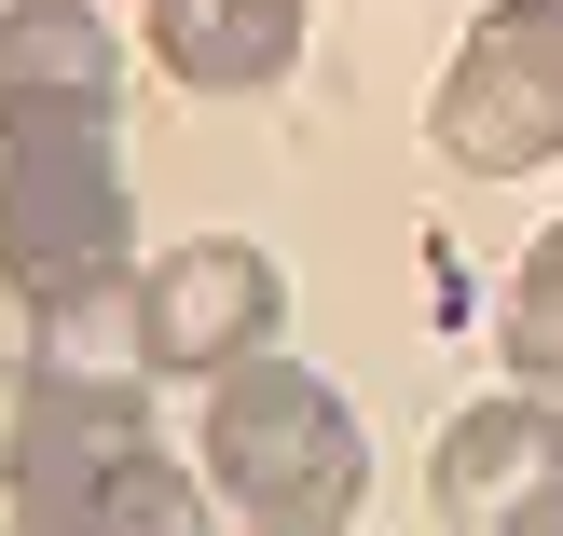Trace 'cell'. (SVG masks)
<instances>
[{"label": "cell", "instance_id": "obj_1", "mask_svg": "<svg viewBox=\"0 0 563 536\" xmlns=\"http://www.w3.org/2000/svg\"><path fill=\"white\" fill-rule=\"evenodd\" d=\"M124 42L82 0H0V289L55 358L124 344Z\"/></svg>", "mask_w": 563, "mask_h": 536}, {"label": "cell", "instance_id": "obj_2", "mask_svg": "<svg viewBox=\"0 0 563 536\" xmlns=\"http://www.w3.org/2000/svg\"><path fill=\"white\" fill-rule=\"evenodd\" d=\"M0 510L27 536H179L207 523V468L165 455L152 400L97 358H27V400H14V468H0Z\"/></svg>", "mask_w": 563, "mask_h": 536}, {"label": "cell", "instance_id": "obj_3", "mask_svg": "<svg viewBox=\"0 0 563 536\" xmlns=\"http://www.w3.org/2000/svg\"><path fill=\"white\" fill-rule=\"evenodd\" d=\"M207 495L234 523L262 536H344L372 510V427H357V400L330 372H302V358H234V372H207Z\"/></svg>", "mask_w": 563, "mask_h": 536}, {"label": "cell", "instance_id": "obj_4", "mask_svg": "<svg viewBox=\"0 0 563 536\" xmlns=\"http://www.w3.org/2000/svg\"><path fill=\"white\" fill-rule=\"evenodd\" d=\"M440 165L467 179H522V165H563V0H495L482 28L454 42L427 97Z\"/></svg>", "mask_w": 563, "mask_h": 536}, {"label": "cell", "instance_id": "obj_5", "mask_svg": "<svg viewBox=\"0 0 563 536\" xmlns=\"http://www.w3.org/2000/svg\"><path fill=\"white\" fill-rule=\"evenodd\" d=\"M275 317H289V275H275L247 234H192V248H165V262L124 289V358L207 385V372H234V358H262Z\"/></svg>", "mask_w": 563, "mask_h": 536}, {"label": "cell", "instance_id": "obj_6", "mask_svg": "<svg viewBox=\"0 0 563 536\" xmlns=\"http://www.w3.org/2000/svg\"><path fill=\"white\" fill-rule=\"evenodd\" d=\"M427 495L454 536H563V400H537V385L467 400L427 455Z\"/></svg>", "mask_w": 563, "mask_h": 536}, {"label": "cell", "instance_id": "obj_7", "mask_svg": "<svg viewBox=\"0 0 563 536\" xmlns=\"http://www.w3.org/2000/svg\"><path fill=\"white\" fill-rule=\"evenodd\" d=\"M137 42H152V69L192 83V97H262V83L302 69L317 0H152V14H137Z\"/></svg>", "mask_w": 563, "mask_h": 536}, {"label": "cell", "instance_id": "obj_8", "mask_svg": "<svg viewBox=\"0 0 563 536\" xmlns=\"http://www.w3.org/2000/svg\"><path fill=\"white\" fill-rule=\"evenodd\" d=\"M495 344H509V372L537 385V400H563V220L537 248L509 262V303H495Z\"/></svg>", "mask_w": 563, "mask_h": 536}, {"label": "cell", "instance_id": "obj_9", "mask_svg": "<svg viewBox=\"0 0 563 536\" xmlns=\"http://www.w3.org/2000/svg\"><path fill=\"white\" fill-rule=\"evenodd\" d=\"M14 400H27V358H0V468H14Z\"/></svg>", "mask_w": 563, "mask_h": 536}]
</instances>
